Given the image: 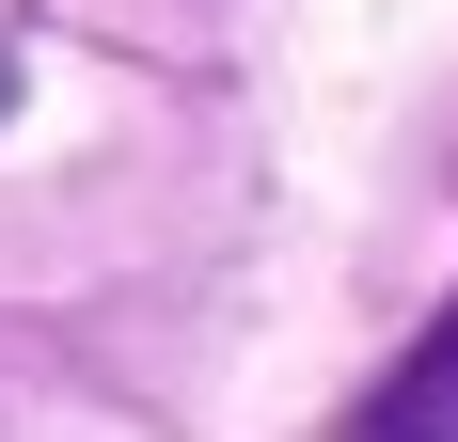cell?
Wrapping results in <instances>:
<instances>
[{"label":"cell","instance_id":"1","mask_svg":"<svg viewBox=\"0 0 458 442\" xmlns=\"http://www.w3.org/2000/svg\"><path fill=\"white\" fill-rule=\"evenodd\" d=\"M364 442H458V316H427L411 363L364 395Z\"/></svg>","mask_w":458,"mask_h":442},{"label":"cell","instance_id":"2","mask_svg":"<svg viewBox=\"0 0 458 442\" xmlns=\"http://www.w3.org/2000/svg\"><path fill=\"white\" fill-rule=\"evenodd\" d=\"M0 95H16V64H0Z\"/></svg>","mask_w":458,"mask_h":442}]
</instances>
